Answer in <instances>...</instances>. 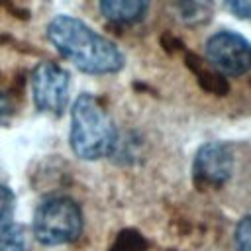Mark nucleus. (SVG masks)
<instances>
[{
    "instance_id": "obj_1",
    "label": "nucleus",
    "mask_w": 251,
    "mask_h": 251,
    "mask_svg": "<svg viewBox=\"0 0 251 251\" xmlns=\"http://www.w3.org/2000/svg\"><path fill=\"white\" fill-rule=\"evenodd\" d=\"M45 33L49 43L86 75H112L126 63L124 53L114 41L75 16H55L47 24Z\"/></svg>"
},
{
    "instance_id": "obj_2",
    "label": "nucleus",
    "mask_w": 251,
    "mask_h": 251,
    "mask_svg": "<svg viewBox=\"0 0 251 251\" xmlns=\"http://www.w3.org/2000/svg\"><path fill=\"white\" fill-rule=\"evenodd\" d=\"M69 141L75 155L84 161H96L114 153L118 129L94 94L82 92L73 102Z\"/></svg>"
},
{
    "instance_id": "obj_3",
    "label": "nucleus",
    "mask_w": 251,
    "mask_h": 251,
    "mask_svg": "<svg viewBox=\"0 0 251 251\" xmlns=\"http://www.w3.org/2000/svg\"><path fill=\"white\" fill-rule=\"evenodd\" d=\"M82 226V210L69 196H49L41 200L33 214V235L51 247L76 241Z\"/></svg>"
},
{
    "instance_id": "obj_4",
    "label": "nucleus",
    "mask_w": 251,
    "mask_h": 251,
    "mask_svg": "<svg viewBox=\"0 0 251 251\" xmlns=\"http://www.w3.org/2000/svg\"><path fill=\"white\" fill-rule=\"evenodd\" d=\"M71 78L69 73L49 61L39 63L31 73L33 104L39 112L59 118L69 104Z\"/></svg>"
},
{
    "instance_id": "obj_5",
    "label": "nucleus",
    "mask_w": 251,
    "mask_h": 251,
    "mask_svg": "<svg viewBox=\"0 0 251 251\" xmlns=\"http://www.w3.org/2000/svg\"><path fill=\"white\" fill-rule=\"evenodd\" d=\"M206 61L224 76H241L251 69V41L231 29L216 31L206 41Z\"/></svg>"
},
{
    "instance_id": "obj_6",
    "label": "nucleus",
    "mask_w": 251,
    "mask_h": 251,
    "mask_svg": "<svg viewBox=\"0 0 251 251\" xmlns=\"http://www.w3.org/2000/svg\"><path fill=\"white\" fill-rule=\"evenodd\" d=\"M233 169H235V155L231 145L224 141H208L196 151L194 157V165H192L194 184L202 190L222 188L231 178Z\"/></svg>"
},
{
    "instance_id": "obj_7",
    "label": "nucleus",
    "mask_w": 251,
    "mask_h": 251,
    "mask_svg": "<svg viewBox=\"0 0 251 251\" xmlns=\"http://www.w3.org/2000/svg\"><path fill=\"white\" fill-rule=\"evenodd\" d=\"M98 16L116 27H133L143 24L155 0H94Z\"/></svg>"
},
{
    "instance_id": "obj_8",
    "label": "nucleus",
    "mask_w": 251,
    "mask_h": 251,
    "mask_svg": "<svg viewBox=\"0 0 251 251\" xmlns=\"http://www.w3.org/2000/svg\"><path fill=\"white\" fill-rule=\"evenodd\" d=\"M186 65L196 75V78L202 84V88H206L208 92H214V94H226L227 92L229 86L226 82V76L218 69H214L206 59H200L196 55H188L186 57Z\"/></svg>"
},
{
    "instance_id": "obj_9",
    "label": "nucleus",
    "mask_w": 251,
    "mask_h": 251,
    "mask_svg": "<svg viewBox=\"0 0 251 251\" xmlns=\"http://www.w3.org/2000/svg\"><path fill=\"white\" fill-rule=\"evenodd\" d=\"M14 210H16V198L14 192L0 184V237L6 235L14 222Z\"/></svg>"
},
{
    "instance_id": "obj_10",
    "label": "nucleus",
    "mask_w": 251,
    "mask_h": 251,
    "mask_svg": "<svg viewBox=\"0 0 251 251\" xmlns=\"http://www.w3.org/2000/svg\"><path fill=\"white\" fill-rule=\"evenodd\" d=\"M143 249H145V239L137 231L127 229L118 235V239L110 251H143Z\"/></svg>"
},
{
    "instance_id": "obj_11",
    "label": "nucleus",
    "mask_w": 251,
    "mask_h": 251,
    "mask_svg": "<svg viewBox=\"0 0 251 251\" xmlns=\"http://www.w3.org/2000/svg\"><path fill=\"white\" fill-rule=\"evenodd\" d=\"M235 249L251 251V214L245 216L235 227Z\"/></svg>"
},
{
    "instance_id": "obj_12",
    "label": "nucleus",
    "mask_w": 251,
    "mask_h": 251,
    "mask_svg": "<svg viewBox=\"0 0 251 251\" xmlns=\"http://www.w3.org/2000/svg\"><path fill=\"white\" fill-rule=\"evenodd\" d=\"M227 10L241 18V20H251V0H226Z\"/></svg>"
},
{
    "instance_id": "obj_13",
    "label": "nucleus",
    "mask_w": 251,
    "mask_h": 251,
    "mask_svg": "<svg viewBox=\"0 0 251 251\" xmlns=\"http://www.w3.org/2000/svg\"><path fill=\"white\" fill-rule=\"evenodd\" d=\"M12 116H14V104L10 96L4 90H0V126H8Z\"/></svg>"
},
{
    "instance_id": "obj_14",
    "label": "nucleus",
    "mask_w": 251,
    "mask_h": 251,
    "mask_svg": "<svg viewBox=\"0 0 251 251\" xmlns=\"http://www.w3.org/2000/svg\"><path fill=\"white\" fill-rule=\"evenodd\" d=\"M0 251H25V247L22 245V241L18 237H2Z\"/></svg>"
}]
</instances>
